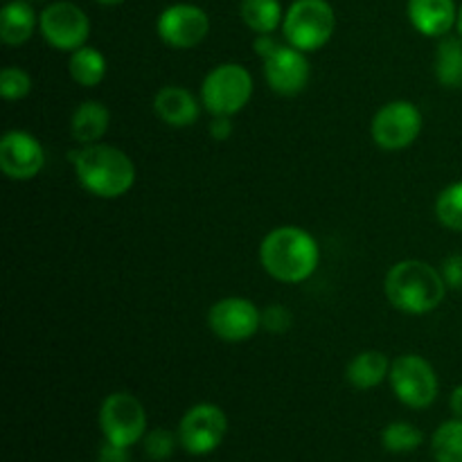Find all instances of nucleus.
<instances>
[{"instance_id": "nucleus-27", "label": "nucleus", "mask_w": 462, "mask_h": 462, "mask_svg": "<svg viewBox=\"0 0 462 462\" xmlns=\"http://www.w3.org/2000/svg\"><path fill=\"white\" fill-rule=\"evenodd\" d=\"M176 442H179V433L174 436L167 429H153L144 436V454L152 460H167L174 454Z\"/></svg>"}, {"instance_id": "nucleus-3", "label": "nucleus", "mask_w": 462, "mask_h": 462, "mask_svg": "<svg viewBox=\"0 0 462 462\" xmlns=\"http://www.w3.org/2000/svg\"><path fill=\"white\" fill-rule=\"evenodd\" d=\"M447 282L438 269L422 260L397 262L386 275V296L404 314L422 316L440 307Z\"/></svg>"}, {"instance_id": "nucleus-21", "label": "nucleus", "mask_w": 462, "mask_h": 462, "mask_svg": "<svg viewBox=\"0 0 462 462\" xmlns=\"http://www.w3.org/2000/svg\"><path fill=\"white\" fill-rule=\"evenodd\" d=\"M242 18L257 34H273L284 21L278 0H242Z\"/></svg>"}, {"instance_id": "nucleus-15", "label": "nucleus", "mask_w": 462, "mask_h": 462, "mask_svg": "<svg viewBox=\"0 0 462 462\" xmlns=\"http://www.w3.org/2000/svg\"><path fill=\"white\" fill-rule=\"evenodd\" d=\"M153 111L165 125L183 129L192 126L199 117V102L183 86H162L153 97Z\"/></svg>"}, {"instance_id": "nucleus-22", "label": "nucleus", "mask_w": 462, "mask_h": 462, "mask_svg": "<svg viewBox=\"0 0 462 462\" xmlns=\"http://www.w3.org/2000/svg\"><path fill=\"white\" fill-rule=\"evenodd\" d=\"M436 77L447 88H462V39H445L438 45Z\"/></svg>"}, {"instance_id": "nucleus-25", "label": "nucleus", "mask_w": 462, "mask_h": 462, "mask_svg": "<svg viewBox=\"0 0 462 462\" xmlns=\"http://www.w3.org/2000/svg\"><path fill=\"white\" fill-rule=\"evenodd\" d=\"M436 215L442 226L462 233V180L442 189L436 201Z\"/></svg>"}, {"instance_id": "nucleus-7", "label": "nucleus", "mask_w": 462, "mask_h": 462, "mask_svg": "<svg viewBox=\"0 0 462 462\" xmlns=\"http://www.w3.org/2000/svg\"><path fill=\"white\" fill-rule=\"evenodd\" d=\"M99 427H102L104 440L116 442L120 447H134L144 438L147 413L138 397L131 393H113L102 402Z\"/></svg>"}, {"instance_id": "nucleus-28", "label": "nucleus", "mask_w": 462, "mask_h": 462, "mask_svg": "<svg viewBox=\"0 0 462 462\" xmlns=\"http://www.w3.org/2000/svg\"><path fill=\"white\" fill-rule=\"evenodd\" d=\"M262 328L269 332L282 334L291 328V311L282 305H271L262 311Z\"/></svg>"}, {"instance_id": "nucleus-34", "label": "nucleus", "mask_w": 462, "mask_h": 462, "mask_svg": "<svg viewBox=\"0 0 462 462\" xmlns=\"http://www.w3.org/2000/svg\"><path fill=\"white\" fill-rule=\"evenodd\" d=\"M97 3H102V5H120L122 0H97Z\"/></svg>"}, {"instance_id": "nucleus-18", "label": "nucleus", "mask_w": 462, "mask_h": 462, "mask_svg": "<svg viewBox=\"0 0 462 462\" xmlns=\"http://www.w3.org/2000/svg\"><path fill=\"white\" fill-rule=\"evenodd\" d=\"M36 14L25 0L7 3L0 12V39L7 45H23L34 34Z\"/></svg>"}, {"instance_id": "nucleus-10", "label": "nucleus", "mask_w": 462, "mask_h": 462, "mask_svg": "<svg viewBox=\"0 0 462 462\" xmlns=\"http://www.w3.org/2000/svg\"><path fill=\"white\" fill-rule=\"evenodd\" d=\"M39 27L45 41L63 52L84 48L90 34L88 16L72 3H54L45 7L39 18Z\"/></svg>"}, {"instance_id": "nucleus-9", "label": "nucleus", "mask_w": 462, "mask_h": 462, "mask_svg": "<svg viewBox=\"0 0 462 462\" xmlns=\"http://www.w3.org/2000/svg\"><path fill=\"white\" fill-rule=\"evenodd\" d=\"M228 431L226 413L215 404H197L179 424V442L188 454L206 456L224 442Z\"/></svg>"}, {"instance_id": "nucleus-33", "label": "nucleus", "mask_w": 462, "mask_h": 462, "mask_svg": "<svg viewBox=\"0 0 462 462\" xmlns=\"http://www.w3.org/2000/svg\"><path fill=\"white\" fill-rule=\"evenodd\" d=\"M449 406H451V411H454L456 418L462 420V386H458L454 393H451Z\"/></svg>"}, {"instance_id": "nucleus-31", "label": "nucleus", "mask_w": 462, "mask_h": 462, "mask_svg": "<svg viewBox=\"0 0 462 462\" xmlns=\"http://www.w3.org/2000/svg\"><path fill=\"white\" fill-rule=\"evenodd\" d=\"M233 134V122H230V116H215L210 122V135L217 143H224V140L230 138Z\"/></svg>"}, {"instance_id": "nucleus-17", "label": "nucleus", "mask_w": 462, "mask_h": 462, "mask_svg": "<svg viewBox=\"0 0 462 462\" xmlns=\"http://www.w3.org/2000/svg\"><path fill=\"white\" fill-rule=\"evenodd\" d=\"M111 125V113L102 102H81L70 117V134L77 143L95 144L104 138Z\"/></svg>"}, {"instance_id": "nucleus-11", "label": "nucleus", "mask_w": 462, "mask_h": 462, "mask_svg": "<svg viewBox=\"0 0 462 462\" xmlns=\"http://www.w3.org/2000/svg\"><path fill=\"white\" fill-rule=\"evenodd\" d=\"M208 325L221 341L242 343L255 337L262 328V311L246 298H224L210 307Z\"/></svg>"}, {"instance_id": "nucleus-1", "label": "nucleus", "mask_w": 462, "mask_h": 462, "mask_svg": "<svg viewBox=\"0 0 462 462\" xmlns=\"http://www.w3.org/2000/svg\"><path fill=\"white\" fill-rule=\"evenodd\" d=\"M260 262L271 278L298 284L311 278L319 269L320 248L307 230L298 226H280L262 242Z\"/></svg>"}, {"instance_id": "nucleus-16", "label": "nucleus", "mask_w": 462, "mask_h": 462, "mask_svg": "<svg viewBox=\"0 0 462 462\" xmlns=\"http://www.w3.org/2000/svg\"><path fill=\"white\" fill-rule=\"evenodd\" d=\"M409 18L424 36H445L458 23L454 0H409Z\"/></svg>"}, {"instance_id": "nucleus-30", "label": "nucleus", "mask_w": 462, "mask_h": 462, "mask_svg": "<svg viewBox=\"0 0 462 462\" xmlns=\"http://www.w3.org/2000/svg\"><path fill=\"white\" fill-rule=\"evenodd\" d=\"M99 462H129V447H120L106 440L99 449Z\"/></svg>"}, {"instance_id": "nucleus-29", "label": "nucleus", "mask_w": 462, "mask_h": 462, "mask_svg": "<svg viewBox=\"0 0 462 462\" xmlns=\"http://www.w3.org/2000/svg\"><path fill=\"white\" fill-rule=\"evenodd\" d=\"M442 278H445L447 287L462 289V255H449L442 262Z\"/></svg>"}, {"instance_id": "nucleus-14", "label": "nucleus", "mask_w": 462, "mask_h": 462, "mask_svg": "<svg viewBox=\"0 0 462 462\" xmlns=\"http://www.w3.org/2000/svg\"><path fill=\"white\" fill-rule=\"evenodd\" d=\"M264 77L278 95H298L310 81V61L305 52L293 45H280L269 59H264Z\"/></svg>"}, {"instance_id": "nucleus-24", "label": "nucleus", "mask_w": 462, "mask_h": 462, "mask_svg": "<svg viewBox=\"0 0 462 462\" xmlns=\"http://www.w3.org/2000/svg\"><path fill=\"white\" fill-rule=\"evenodd\" d=\"M424 436L418 427L409 422H391L382 433V442L391 454H409L422 445Z\"/></svg>"}, {"instance_id": "nucleus-5", "label": "nucleus", "mask_w": 462, "mask_h": 462, "mask_svg": "<svg viewBox=\"0 0 462 462\" xmlns=\"http://www.w3.org/2000/svg\"><path fill=\"white\" fill-rule=\"evenodd\" d=\"M253 95V77L239 63H221L212 68L201 86V102L212 116H235Z\"/></svg>"}, {"instance_id": "nucleus-19", "label": "nucleus", "mask_w": 462, "mask_h": 462, "mask_svg": "<svg viewBox=\"0 0 462 462\" xmlns=\"http://www.w3.org/2000/svg\"><path fill=\"white\" fill-rule=\"evenodd\" d=\"M391 373V364L383 352L365 350L356 355L347 365V382L359 391H370V388L379 386L383 379Z\"/></svg>"}, {"instance_id": "nucleus-2", "label": "nucleus", "mask_w": 462, "mask_h": 462, "mask_svg": "<svg viewBox=\"0 0 462 462\" xmlns=\"http://www.w3.org/2000/svg\"><path fill=\"white\" fill-rule=\"evenodd\" d=\"M77 179L99 199H117L135 183V165L122 149L111 144H84L70 153Z\"/></svg>"}, {"instance_id": "nucleus-35", "label": "nucleus", "mask_w": 462, "mask_h": 462, "mask_svg": "<svg viewBox=\"0 0 462 462\" xmlns=\"http://www.w3.org/2000/svg\"><path fill=\"white\" fill-rule=\"evenodd\" d=\"M458 32H460V39H462V7H460V12H458Z\"/></svg>"}, {"instance_id": "nucleus-12", "label": "nucleus", "mask_w": 462, "mask_h": 462, "mask_svg": "<svg viewBox=\"0 0 462 462\" xmlns=\"http://www.w3.org/2000/svg\"><path fill=\"white\" fill-rule=\"evenodd\" d=\"M208 32H210V18L194 5H171L158 16V36L171 48H194L206 39Z\"/></svg>"}, {"instance_id": "nucleus-8", "label": "nucleus", "mask_w": 462, "mask_h": 462, "mask_svg": "<svg viewBox=\"0 0 462 462\" xmlns=\"http://www.w3.org/2000/svg\"><path fill=\"white\" fill-rule=\"evenodd\" d=\"M420 131H422V113L406 99L388 102L373 117V140L388 152H397V149H406L409 144H413Z\"/></svg>"}, {"instance_id": "nucleus-32", "label": "nucleus", "mask_w": 462, "mask_h": 462, "mask_svg": "<svg viewBox=\"0 0 462 462\" xmlns=\"http://www.w3.org/2000/svg\"><path fill=\"white\" fill-rule=\"evenodd\" d=\"M280 45L282 43H278V41L273 39V34H260L255 39V52L260 54L262 61H264V59H269L271 54L280 48Z\"/></svg>"}, {"instance_id": "nucleus-26", "label": "nucleus", "mask_w": 462, "mask_h": 462, "mask_svg": "<svg viewBox=\"0 0 462 462\" xmlns=\"http://www.w3.org/2000/svg\"><path fill=\"white\" fill-rule=\"evenodd\" d=\"M32 90V77L27 75L23 68L7 66L0 72V95L7 102H16V99L27 97Z\"/></svg>"}, {"instance_id": "nucleus-4", "label": "nucleus", "mask_w": 462, "mask_h": 462, "mask_svg": "<svg viewBox=\"0 0 462 462\" xmlns=\"http://www.w3.org/2000/svg\"><path fill=\"white\" fill-rule=\"evenodd\" d=\"M334 27H337L334 9L325 0H296L282 21V32L289 45L302 52L323 48L332 39Z\"/></svg>"}, {"instance_id": "nucleus-20", "label": "nucleus", "mask_w": 462, "mask_h": 462, "mask_svg": "<svg viewBox=\"0 0 462 462\" xmlns=\"http://www.w3.org/2000/svg\"><path fill=\"white\" fill-rule=\"evenodd\" d=\"M68 70L77 84L84 88H93V86L102 84V79L106 77V59L99 50L84 45L70 54Z\"/></svg>"}, {"instance_id": "nucleus-13", "label": "nucleus", "mask_w": 462, "mask_h": 462, "mask_svg": "<svg viewBox=\"0 0 462 462\" xmlns=\"http://www.w3.org/2000/svg\"><path fill=\"white\" fill-rule=\"evenodd\" d=\"M43 144L27 131H7L0 140V170L12 180H30L43 170Z\"/></svg>"}, {"instance_id": "nucleus-6", "label": "nucleus", "mask_w": 462, "mask_h": 462, "mask_svg": "<svg viewBox=\"0 0 462 462\" xmlns=\"http://www.w3.org/2000/svg\"><path fill=\"white\" fill-rule=\"evenodd\" d=\"M393 393L411 409H427L438 397V374L433 365L420 355H402L391 364Z\"/></svg>"}, {"instance_id": "nucleus-23", "label": "nucleus", "mask_w": 462, "mask_h": 462, "mask_svg": "<svg viewBox=\"0 0 462 462\" xmlns=\"http://www.w3.org/2000/svg\"><path fill=\"white\" fill-rule=\"evenodd\" d=\"M431 454L436 462H462V420L440 424L431 438Z\"/></svg>"}]
</instances>
